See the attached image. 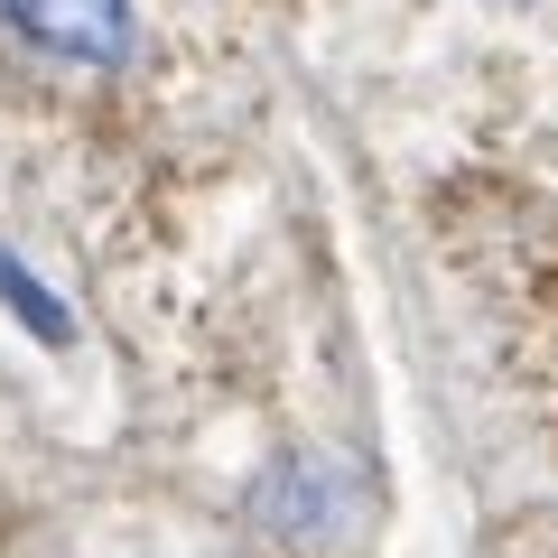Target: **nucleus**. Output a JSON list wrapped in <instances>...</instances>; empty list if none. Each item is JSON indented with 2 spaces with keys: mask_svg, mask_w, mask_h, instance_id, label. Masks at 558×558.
<instances>
[{
  "mask_svg": "<svg viewBox=\"0 0 558 558\" xmlns=\"http://www.w3.org/2000/svg\"><path fill=\"white\" fill-rule=\"evenodd\" d=\"M0 28L28 47V57L47 65H94V75H112V65H131V0H0Z\"/></svg>",
  "mask_w": 558,
  "mask_h": 558,
  "instance_id": "obj_1",
  "label": "nucleus"
},
{
  "mask_svg": "<svg viewBox=\"0 0 558 558\" xmlns=\"http://www.w3.org/2000/svg\"><path fill=\"white\" fill-rule=\"evenodd\" d=\"M252 521L270 539H326L344 521V475L326 457H279L260 475V494H252Z\"/></svg>",
  "mask_w": 558,
  "mask_h": 558,
  "instance_id": "obj_2",
  "label": "nucleus"
},
{
  "mask_svg": "<svg viewBox=\"0 0 558 558\" xmlns=\"http://www.w3.org/2000/svg\"><path fill=\"white\" fill-rule=\"evenodd\" d=\"M0 299H10V317L28 326V336H47V344H75V317H65V299L47 289L38 270H28L10 242H0Z\"/></svg>",
  "mask_w": 558,
  "mask_h": 558,
  "instance_id": "obj_3",
  "label": "nucleus"
}]
</instances>
